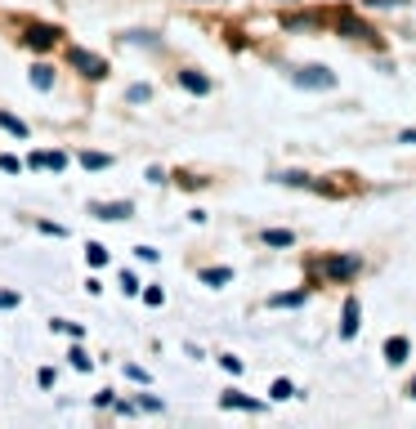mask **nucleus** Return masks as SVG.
Here are the masks:
<instances>
[{
  "mask_svg": "<svg viewBox=\"0 0 416 429\" xmlns=\"http://www.w3.org/2000/svg\"><path fill=\"white\" fill-rule=\"evenodd\" d=\"M90 215L94 219H130L135 206H130V202H90Z\"/></svg>",
  "mask_w": 416,
  "mask_h": 429,
  "instance_id": "7ed1b4c3",
  "label": "nucleus"
},
{
  "mask_svg": "<svg viewBox=\"0 0 416 429\" xmlns=\"http://www.w3.org/2000/svg\"><path fill=\"white\" fill-rule=\"evenodd\" d=\"M399 139H403V143H412V148H416V130H403Z\"/></svg>",
  "mask_w": 416,
  "mask_h": 429,
  "instance_id": "5701e85b",
  "label": "nucleus"
},
{
  "mask_svg": "<svg viewBox=\"0 0 416 429\" xmlns=\"http://www.w3.org/2000/svg\"><path fill=\"white\" fill-rule=\"evenodd\" d=\"M32 85H36V90H50V85H54V68H50V63H36V68H32Z\"/></svg>",
  "mask_w": 416,
  "mask_h": 429,
  "instance_id": "1a4fd4ad",
  "label": "nucleus"
},
{
  "mask_svg": "<svg viewBox=\"0 0 416 429\" xmlns=\"http://www.w3.org/2000/svg\"><path fill=\"white\" fill-rule=\"evenodd\" d=\"M179 85H184V90H193V94H206V90H211V81H206L202 72H179Z\"/></svg>",
  "mask_w": 416,
  "mask_h": 429,
  "instance_id": "423d86ee",
  "label": "nucleus"
},
{
  "mask_svg": "<svg viewBox=\"0 0 416 429\" xmlns=\"http://www.w3.org/2000/svg\"><path fill=\"white\" fill-rule=\"evenodd\" d=\"M340 336H345V340L358 336V300H354V295L345 300V322H340Z\"/></svg>",
  "mask_w": 416,
  "mask_h": 429,
  "instance_id": "39448f33",
  "label": "nucleus"
},
{
  "mask_svg": "<svg viewBox=\"0 0 416 429\" xmlns=\"http://www.w3.org/2000/svg\"><path fill=\"white\" fill-rule=\"evenodd\" d=\"M0 130H9V135H18V139H27V126L18 117H9V112H0Z\"/></svg>",
  "mask_w": 416,
  "mask_h": 429,
  "instance_id": "f8f14e48",
  "label": "nucleus"
},
{
  "mask_svg": "<svg viewBox=\"0 0 416 429\" xmlns=\"http://www.w3.org/2000/svg\"><path fill=\"white\" fill-rule=\"evenodd\" d=\"M14 304H18V295H14V291H0V309H14Z\"/></svg>",
  "mask_w": 416,
  "mask_h": 429,
  "instance_id": "4be33fe9",
  "label": "nucleus"
},
{
  "mask_svg": "<svg viewBox=\"0 0 416 429\" xmlns=\"http://www.w3.org/2000/svg\"><path fill=\"white\" fill-rule=\"evenodd\" d=\"M291 81H296L300 90H336V72H327L323 63H309V68H296V72H291Z\"/></svg>",
  "mask_w": 416,
  "mask_h": 429,
  "instance_id": "f257e3e1",
  "label": "nucleus"
},
{
  "mask_svg": "<svg viewBox=\"0 0 416 429\" xmlns=\"http://www.w3.org/2000/svg\"><path fill=\"white\" fill-rule=\"evenodd\" d=\"M220 403H224V407H242V412H260V407H264V403H255V398H242L238 389H229Z\"/></svg>",
  "mask_w": 416,
  "mask_h": 429,
  "instance_id": "6e6552de",
  "label": "nucleus"
},
{
  "mask_svg": "<svg viewBox=\"0 0 416 429\" xmlns=\"http://www.w3.org/2000/svg\"><path fill=\"white\" fill-rule=\"evenodd\" d=\"M220 362H224V371H233V376L242 371V358H233V354H229V358H220Z\"/></svg>",
  "mask_w": 416,
  "mask_h": 429,
  "instance_id": "412c9836",
  "label": "nucleus"
},
{
  "mask_svg": "<svg viewBox=\"0 0 416 429\" xmlns=\"http://www.w3.org/2000/svg\"><path fill=\"white\" fill-rule=\"evenodd\" d=\"M32 45H50L54 41V27H32V36H27Z\"/></svg>",
  "mask_w": 416,
  "mask_h": 429,
  "instance_id": "a211bd4d",
  "label": "nucleus"
},
{
  "mask_svg": "<svg viewBox=\"0 0 416 429\" xmlns=\"http://www.w3.org/2000/svg\"><path fill=\"white\" fill-rule=\"evenodd\" d=\"M72 362H77V371H90V354L85 349H72Z\"/></svg>",
  "mask_w": 416,
  "mask_h": 429,
  "instance_id": "aec40b11",
  "label": "nucleus"
},
{
  "mask_svg": "<svg viewBox=\"0 0 416 429\" xmlns=\"http://www.w3.org/2000/svg\"><path fill=\"white\" fill-rule=\"evenodd\" d=\"M148 94H153L148 85H130V90H126V99H130V103H148Z\"/></svg>",
  "mask_w": 416,
  "mask_h": 429,
  "instance_id": "6ab92c4d",
  "label": "nucleus"
},
{
  "mask_svg": "<svg viewBox=\"0 0 416 429\" xmlns=\"http://www.w3.org/2000/svg\"><path fill=\"white\" fill-rule=\"evenodd\" d=\"M27 166H32V170H63V166H68V157H63V152H32Z\"/></svg>",
  "mask_w": 416,
  "mask_h": 429,
  "instance_id": "20e7f679",
  "label": "nucleus"
},
{
  "mask_svg": "<svg viewBox=\"0 0 416 429\" xmlns=\"http://www.w3.org/2000/svg\"><path fill=\"white\" fill-rule=\"evenodd\" d=\"M68 59H72V63H77V68H81L85 76H94V81H99V76H108V63H103V59H99V54H90V50H72V54H68Z\"/></svg>",
  "mask_w": 416,
  "mask_h": 429,
  "instance_id": "f03ea898",
  "label": "nucleus"
},
{
  "mask_svg": "<svg viewBox=\"0 0 416 429\" xmlns=\"http://www.w3.org/2000/svg\"><path fill=\"white\" fill-rule=\"evenodd\" d=\"M81 166H85V170H108V166H112V157H103V152H85Z\"/></svg>",
  "mask_w": 416,
  "mask_h": 429,
  "instance_id": "ddd939ff",
  "label": "nucleus"
},
{
  "mask_svg": "<svg viewBox=\"0 0 416 429\" xmlns=\"http://www.w3.org/2000/svg\"><path fill=\"white\" fill-rule=\"evenodd\" d=\"M354 269H358V260H332L327 264V273H336V278H349Z\"/></svg>",
  "mask_w": 416,
  "mask_h": 429,
  "instance_id": "2eb2a0df",
  "label": "nucleus"
},
{
  "mask_svg": "<svg viewBox=\"0 0 416 429\" xmlns=\"http://www.w3.org/2000/svg\"><path fill=\"white\" fill-rule=\"evenodd\" d=\"M202 282H206V286H224V282H233V269H206Z\"/></svg>",
  "mask_w": 416,
  "mask_h": 429,
  "instance_id": "9b49d317",
  "label": "nucleus"
},
{
  "mask_svg": "<svg viewBox=\"0 0 416 429\" xmlns=\"http://www.w3.org/2000/svg\"><path fill=\"white\" fill-rule=\"evenodd\" d=\"M305 300H309L305 291H291V295H273L269 304H273V309H300V304H305Z\"/></svg>",
  "mask_w": 416,
  "mask_h": 429,
  "instance_id": "9d476101",
  "label": "nucleus"
},
{
  "mask_svg": "<svg viewBox=\"0 0 416 429\" xmlns=\"http://www.w3.org/2000/svg\"><path fill=\"white\" fill-rule=\"evenodd\" d=\"M264 242H269V246H291L296 237H291L287 228H269V233H264Z\"/></svg>",
  "mask_w": 416,
  "mask_h": 429,
  "instance_id": "4468645a",
  "label": "nucleus"
},
{
  "mask_svg": "<svg viewBox=\"0 0 416 429\" xmlns=\"http://www.w3.org/2000/svg\"><path fill=\"white\" fill-rule=\"evenodd\" d=\"M85 260H90L94 269H99V264H108V251H103L99 242H90V246H85Z\"/></svg>",
  "mask_w": 416,
  "mask_h": 429,
  "instance_id": "f3484780",
  "label": "nucleus"
},
{
  "mask_svg": "<svg viewBox=\"0 0 416 429\" xmlns=\"http://www.w3.org/2000/svg\"><path fill=\"white\" fill-rule=\"evenodd\" d=\"M385 362H394V367H399V362H408V340H403V336H394L390 345H385Z\"/></svg>",
  "mask_w": 416,
  "mask_h": 429,
  "instance_id": "0eeeda50",
  "label": "nucleus"
},
{
  "mask_svg": "<svg viewBox=\"0 0 416 429\" xmlns=\"http://www.w3.org/2000/svg\"><path fill=\"white\" fill-rule=\"evenodd\" d=\"M273 398H278V403L296 398V385H291V380H273Z\"/></svg>",
  "mask_w": 416,
  "mask_h": 429,
  "instance_id": "dca6fc26",
  "label": "nucleus"
},
{
  "mask_svg": "<svg viewBox=\"0 0 416 429\" xmlns=\"http://www.w3.org/2000/svg\"><path fill=\"white\" fill-rule=\"evenodd\" d=\"M412 398H416V385H412Z\"/></svg>",
  "mask_w": 416,
  "mask_h": 429,
  "instance_id": "b1692460",
  "label": "nucleus"
}]
</instances>
